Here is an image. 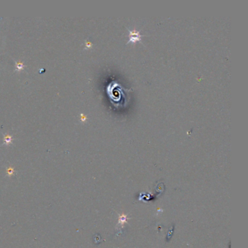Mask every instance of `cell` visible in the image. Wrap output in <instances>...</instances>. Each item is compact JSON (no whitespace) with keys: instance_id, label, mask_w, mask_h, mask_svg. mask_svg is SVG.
I'll list each match as a JSON object with an SVG mask.
<instances>
[{"instance_id":"1","label":"cell","mask_w":248,"mask_h":248,"mask_svg":"<svg viewBox=\"0 0 248 248\" xmlns=\"http://www.w3.org/2000/svg\"><path fill=\"white\" fill-rule=\"evenodd\" d=\"M120 90L121 87H116V83H112L109 86H108V95L111 98V100H114V103H119L122 99V97L124 96L122 92H119Z\"/></svg>"},{"instance_id":"2","label":"cell","mask_w":248,"mask_h":248,"mask_svg":"<svg viewBox=\"0 0 248 248\" xmlns=\"http://www.w3.org/2000/svg\"><path fill=\"white\" fill-rule=\"evenodd\" d=\"M128 31H129V41L127 42V44H134L135 42H141L142 36L140 34L139 31L130 30V29H128Z\"/></svg>"},{"instance_id":"3","label":"cell","mask_w":248,"mask_h":248,"mask_svg":"<svg viewBox=\"0 0 248 248\" xmlns=\"http://www.w3.org/2000/svg\"><path fill=\"white\" fill-rule=\"evenodd\" d=\"M129 219L127 218V215H124V214H122V215H119V224L121 225L122 226H123V225L127 223V220Z\"/></svg>"},{"instance_id":"4","label":"cell","mask_w":248,"mask_h":248,"mask_svg":"<svg viewBox=\"0 0 248 248\" xmlns=\"http://www.w3.org/2000/svg\"><path fill=\"white\" fill-rule=\"evenodd\" d=\"M14 172H15L14 169H13V168H12V167H10V168H8V169L7 170V175H8L9 177L13 175Z\"/></svg>"},{"instance_id":"5","label":"cell","mask_w":248,"mask_h":248,"mask_svg":"<svg viewBox=\"0 0 248 248\" xmlns=\"http://www.w3.org/2000/svg\"><path fill=\"white\" fill-rule=\"evenodd\" d=\"M11 140H12V138H11V136H10L9 135H5V138H4V141H5V143H6V144L10 143V142H11Z\"/></svg>"},{"instance_id":"6","label":"cell","mask_w":248,"mask_h":248,"mask_svg":"<svg viewBox=\"0 0 248 248\" xmlns=\"http://www.w3.org/2000/svg\"><path fill=\"white\" fill-rule=\"evenodd\" d=\"M16 68L18 70H20L23 68V63H17L16 64Z\"/></svg>"},{"instance_id":"7","label":"cell","mask_w":248,"mask_h":248,"mask_svg":"<svg viewBox=\"0 0 248 248\" xmlns=\"http://www.w3.org/2000/svg\"><path fill=\"white\" fill-rule=\"evenodd\" d=\"M85 119H86V117H85V116H84V115L81 114V120H82V121H85Z\"/></svg>"},{"instance_id":"8","label":"cell","mask_w":248,"mask_h":248,"mask_svg":"<svg viewBox=\"0 0 248 248\" xmlns=\"http://www.w3.org/2000/svg\"><path fill=\"white\" fill-rule=\"evenodd\" d=\"M86 46H87V48H90V46H91V44L90 43V42H87V45H86Z\"/></svg>"}]
</instances>
